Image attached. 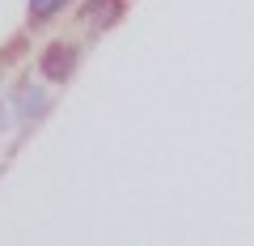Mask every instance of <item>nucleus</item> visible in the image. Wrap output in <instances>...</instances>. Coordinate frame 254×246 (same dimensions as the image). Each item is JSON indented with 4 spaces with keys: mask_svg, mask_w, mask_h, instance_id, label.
Masks as SVG:
<instances>
[{
    "mask_svg": "<svg viewBox=\"0 0 254 246\" xmlns=\"http://www.w3.org/2000/svg\"><path fill=\"white\" fill-rule=\"evenodd\" d=\"M76 68V47L72 43H51L43 51V60H38V73H43V81H68Z\"/></svg>",
    "mask_w": 254,
    "mask_h": 246,
    "instance_id": "nucleus-1",
    "label": "nucleus"
},
{
    "mask_svg": "<svg viewBox=\"0 0 254 246\" xmlns=\"http://www.w3.org/2000/svg\"><path fill=\"white\" fill-rule=\"evenodd\" d=\"M119 9H123V0H89L81 9V17L89 21V26H110V21L119 17Z\"/></svg>",
    "mask_w": 254,
    "mask_h": 246,
    "instance_id": "nucleus-2",
    "label": "nucleus"
},
{
    "mask_svg": "<svg viewBox=\"0 0 254 246\" xmlns=\"http://www.w3.org/2000/svg\"><path fill=\"white\" fill-rule=\"evenodd\" d=\"M13 106H17L21 115L30 119V115H34V110H43V93H38L34 85H21V89L13 93Z\"/></svg>",
    "mask_w": 254,
    "mask_h": 246,
    "instance_id": "nucleus-3",
    "label": "nucleus"
},
{
    "mask_svg": "<svg viewBox=\"0 0 254 246\" xmlns=\"http://www.w3.org/2000/svg\"><path fill=\"white\" fill-rule=\"evenodd\" d=\"M64 4H68V0H30V17H34V21H47V17H55Z\"/></svg>",
    "mask_w": 254,
    "mask_h": 246,
    "instance_id": "nucleus-4",
    "label": "nucleus"
}]
</instances>
